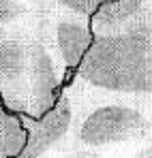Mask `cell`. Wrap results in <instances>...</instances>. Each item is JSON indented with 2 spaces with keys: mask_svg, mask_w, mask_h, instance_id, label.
Wrapping results in <instances>:
<instances>
[{
  "mask_svg": "<svg viewBox=\"0 0 152 158\" xmlns=\"http://www.w3.org/2000/svg\"><path fill=\"white\" fill-rule=\"evenodd\" d=\"M64 73L32 24L0 30V94L28 118H41L62 96Z\"/></svg>",
  "mask_w": 152,
  "mask_h": 158,
  "instance_id": "cell-1",
  "label": "cell"
},
{
  "mask_svg": "<svg viewBox=\"0 0 152 158\" xmlns=\"http://www.w3.org/2000/svg\"><path fill=\"white\" fill-rule=\"evenodd\" d=\"M75 75L94 90L152 96V6L127 28L94 36Z\"/></svg>",
  "mask_w": 152,
  "mask_h": 158,
  "instance_id": "cell-2",
  "label": "cell"
},
{
  "mask_svg": "<svg viewBox=\"0 0 152 158\" xmlns=\"http://www.w3.org/2000/svg\"><path fill=\"white\" fill-rule=\"evenodd\" d=\"M34 6H37L32 17L34 32L54 52L64 77L75 75L77 66L81 64L84 56L88 53L94 41L90 17L62 6H50L39 2H34Z\"/></svg>",
  "mask_w": 152,
  "mask_h": 158,
  "instance_id": "cell-3",
  "label": "cell"
},
{
  "mask_svg": "<svg viewBox=\"0 0 152 158\" xmlns=\"http://www.w3.org/2000/svg\"><path fill=\"white\" fill-rule=\"evenodd\" d=\"M150 118L131 103H105L86 111L75 122V143L84 150H99L146 139Z\"/></svg>",
  "mask_w": 152,
  "mask_h": 158,
  "instance_id": "cell-4",
  "label": "cell"
},
{
  "mask_svg": "<svg viewBox=\"0 0 152 158\" xmlns=\"http://www.w3.org/2000/svg\"><path fill=\"white\" fill-rule=\"evenodd\" d=\"M75 111L69 94L62 92L58 103L41 118H28V143L24 152L15 158H43L50 150H54L75 124Z\"/></svg>",
  "mask_w": 152,
  "mask_h": 158,
  "instance_id": "cell-5",
  "label": "cell"
},
{
  "mask_svg": "<svg viewBox=\"0 0 152 158\" xmlns=\"http://www.w3.org/2000/svg\"><path fill=\"white\" fill-rule=\"evenodd\" d=\"M150 0H107L90 15L94 36L118 32L150 9Z\"/></svg>",
  "mask_w": 152,
  "mask_h": 158,
  "instance_id": "cell-6",
  "label": "cell"
},
{
  "mask_svg": "<svg viewBox=\"0 0 152 158\" xmlns=\"http://www.w3.org/2000/svg\"><path fill=\"white\" fill-rule=\"evenodd\" d=\"M28 115L11 109L0 94V158H15L28 143Z\"/></svg>",
  "mask_w": 152,
  "mask_h": 158,
  "instance_id": "cell-7",
  "label": "cell"
},
{
  "mask_svg": "<svg viewBox=\"0 0 152 158\" xmlns=\"http://www.w3.org/2000/svg\"><path fill=\"white\" fill-rule=\"evenodd\" d=\"M34 9L37 6L32 0H0V30L32 24Z\"/></svg>",
  "mask_w": 152,
  "mask_h": 158,
  "instance_id": "cell-8",
  "label": "cell"
},
{
  "mask_svg": "<svg viewBox=\"0 0 152 158\" xmlns=\"http://www.w3.org/2000/svg\"><path fill=\"white\" fill-rule=\"evenodd\" d=\"M39 4H50V6H62V9H71L77 13H84V15H92L103 2L107 0H34Z\"/></svg>",
  "mask_w": 152,
  "mask_h": 158,
  "instance_id": "cell-9",
  "label": "cell"
},
{
  "mask_svg": "<svg viewBox=\"0 0 152 158\" xmlns=\"http://www.w3.org/2000/svg\"><path fill=\"white\" fill-rule=\"evenodd\" d=\"M69 158H103V156L94 154V152H90V150H77V152H73Z\"/></svg>",
  "mask_w": 152,
  "mask_h": 158,
  "instance_id": "cell-10",
  "label": "cell"
},
{
  "mask_svg": "<svg viewBox=\"0 0 152 158\" xmlns=\"http://www.w3.org/2000/svg\"><path fill=\"white\" fill-rule=\"evenodd\" d=\"M135 158H152V145H150V148H146L144 152H139Z\"/></svg>",
  "mask_w": 152,
  "mask_h": 158,
  "instance_id": "cell-11",
  "label": "cell"
}]
</instances>
